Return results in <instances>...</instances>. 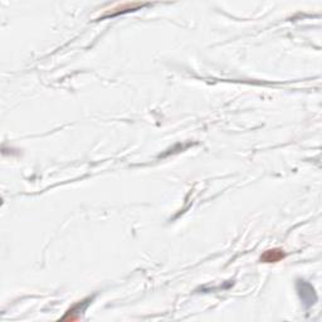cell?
I'll use <instances>...</instances> for the list:
<instances>
[{
	"instance_id": "obj_1",
	"label": "cell",
	"mask_w": 322,
	"mask_h": 322,
	"mask_svg": "<svg viewBox=\"0 0 322 322\" xmlns=\"http://www.w3.org/2000/svg\"><path fill=\"white\" fill-rule=\"evenodd\" d=\"M92 301L91 299H86L83 301H80L78 303H76L71 310L67 311L66 316H63L62 320H69V321H75V320H78L82 315V312H84L87 307H88V304L90 302Z\"/></svg>"
},
{
	"instance_id": "obj_2",
	"label": "cell",
	"mask_w": 322,
	"mask_h": 322,
	"mask_svg": "<svg viewBox=\"0 0 322 322\" xmlns=\"http://www.w3.org/2000/svg\"><path fill=\"white\" fill-rule=\"evenodd\" d=\"M286 257V253H284L282 249L280 248H273V249H268V251H265L264 253L261 256V262L263 263H276L282 261Z\"/></svg>"
}]
</instances>
